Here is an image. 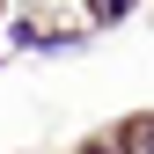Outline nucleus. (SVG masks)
I'll list each match as a JSON object with an SVG mask.
<instances>
[{"label": "nucleus", "instance_id": "f257e3e1", "mask_svg": "<svg viewBox=\"0 0 154 154\" xmlns=\"http://www.w3.org/2000/svg\"><path fill=\"white\" fill-rule=\"evenodd\" d=\"M88 15L95 22H118V15H132V0H88Z\"/></svg>", "mask_w": 154, "mask_h": 154}, {"label": "nucleus", "instance_id": "f03ea898", "mask_svg": "<svg viewBox=\"0 0 154 154\" xmlns=\"http://www.w3.org/2000/svg\"><path fill=\"white\" fill-rule=\"evenodd\" d=\"M147 154H154V132H147Z\"/></svg>", "mask_w": 154, "mask_h": 154}]
</instances>
